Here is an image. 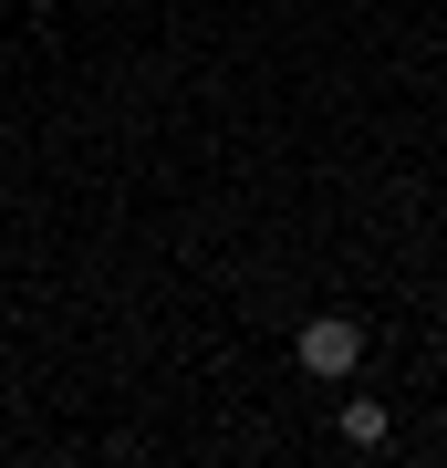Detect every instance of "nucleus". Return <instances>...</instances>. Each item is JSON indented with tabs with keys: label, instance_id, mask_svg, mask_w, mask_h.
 Here are the masks:
<instances>
[{
	"label": "nucleus",
	"instance_id": "obj_1",
	"mask_svg": "<svg viewBox=\"0 0 447 468\" xmlns=\"http://www.w3.org/2000/svg\"><path fill=\"white\" fill-rule=\"evenodd\" d=\"M365 365V323L354 313H313L302 323V375H354Z\"/></svg>",
	"mask_w": 447,
	"mask_h": 468
},
{
	"label": "nucleus",
	"instance_id": "obj_2",
	"mask_svg": "<svg viewBox=\"0 0 447 468\" xmlns=\"http://www.w3.org/2000/svg\"><path fill=\"white\" fill-rule=\"evenodd\" d=\"M344 437H354V448H385V406L354 396V406H344Z\"/></svg>",
	"mask_w": 447,
	"mask_h": 468
}]
</instances>
